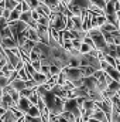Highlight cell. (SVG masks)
Returning a JSON list of instances; mask_svg holds the SVG:
<instances>
[{
  "mask_svg": "<svg viewBox=\"0 0 120 122\" xmlns=\"http://www.w3.org/2000/svg\"><path fill=\"white\" fill-rule=\"evenodd\" d=\"M92 50H96V48H93L92 46L86 44V43H83V44H82V47H81V53H82V54H89Z\"/></svg>",
  "mask_w": 120,
  "mask_h": 122,
  "instance_id": "26",
  "label": "cell"
},
{
  "mask_svg": "<svg viewBox=\"0 0 120 122\" xmlns=\"http://www.w3.org/2000/svg\"><path fill=\"white\" fill-rule=\"evenodd\" d=\"M10 37H14L13 36V31L10 27H3V30H1V34H0V38L3 40V38H10Z\"/></svg>",
  "mask_w": 120,
  "mask_h": 122,
  "instance_id": "19",
  "label": "cell"
},
{
  "mask_svg": "<svg viewBox=\"0 0 120 122\" xmlns=\"http://www.w3.org/2000/svg\"><path fill=\"white\" fill-rule=\"evenodd\" d=\"M1 48L3 50H14V48H20V44H18V41L14 37L3 38L1 40Z\"/></svg>",
  "mask_w": 120,
  "mask_h": 122,
  "instance_id": "5",
  "label": "cell"
},
{
  "mask_svg": "<svg viewBox=\"0 0 120 122\" xmlns=\"http://www.w3.org/2000/svg\"><path fill=\"white\" fill-rule=\"evenodd\" d=\"M34 91H35V90H30V88H26V90H23V91L20 92V94H21V97H26V98H30L31 95L34 94Z\"/></svg>",
  "mask_w": 120,
  "mask_h": 122,
  "instance_id": "31",
  "label": "cell"
},
{
  "mask_svg": "<svg viewBox=\"0 0 120 122\" xmlns=\"http://www.w3.org/2000/svg\"><path fill=\"white\" fill-rule=\"evenodd\" d=\"M31 107H32L31 101L28 99V98H26V97H21V99H20L18 104H17V109H20L24 115H27V112L30 111Z\"/></svg>",
  "mask_w": 120,
  "mask_h": 122,
  "instance_id": "6",
  "label": "cell"
},
{
  "mask_svg": "<svg viewBox=\"0 0 120 122\" xmlns=\"http://www.w3.org/2000/svg\"><path fill=\"white\" fill-rule=\"evenodd\" d=\"M27 115H30L32 118H40V117H41V111H40V108H38L37 105H32L30 108V111L27 112Z\"/></svg>",
  "mask_w": 120,
  "mask_h": 122,
  "instance_id": "16",
  "label": "cell"
},
{
  "mask_svg": "<svg viewBox=\"0 0 120 122\" xmlns=\"http://www.w3.org/2000/svg\"><path fill=\"white\" fill-rule=\"evenodd\" d=\"M18 117L16 115L14 109H9L4 115H1V122H18Z\"/></svg>",
  "mask_w": 120,
  "mask_h": 122,
  "instance_id": "8",
  "label": "cell"
},
{
  "mask_svg": "<svg viewBox=\"0 0 120 122\" xmlns=\"http://www.w3.org/2000/svg\"><path fill=\"white\" fill-rule=\"evenodd\" d=\"M79 68L82 70L85 78H86V77H92V75H95V72H96V70H93L92 67H79Z\"/></svg>",
  "mask_w": 120,
  "mask_h": 122,
  "instance_id": "20",
  "label": "cell"
},
{
  "mask_svg": "<svg viewBox=\"0 0 120 122\" xmlns=\"http://www.w3.org/2000/svg\"><path fill=\"white\" fill-rule=\"evenodd\" d=\"M103 36H105L107 44H115V36L112 33H103Z\"/></svg>",
  "mask_w": 120,
  "mask_h": 122,
  "instance_id": "29",
  "label": "cell"
},
{
  "mask_svg": "<svg viewBox=\"0 0 120 122\" xmlns=\"http://www.w3.org/2000/svg\"><path fill=\"white\" fill-rule=\"evenodd\" d=\"M21 7H23V13H24V11H31V7L28 6V3H27L26 0L21 1Z\"/></svg>",
  "mask_w": 120,
  "mask_h": 122,
  "instance_id": "32",
  "label": "cell"
},
{
  "mask_svg": "<svg viewBox=\"0 0 120 122\" xmlns=\"http://www.w3.org/2000/svg\"><path fill=\"white\" fill-rule=\"evenodd\" d=\"M71 4H75V6H78V7L83 9V10H89L90 6H92L93 3H92V0H72ZM68 6H69V4H68Z\"/></svg>",
  "mask_w": 120,
  "mask_h": 122,
  "instance_id": "9",
  "label": "cell"
},
{
  "mask_svg": "<svg viewBox=\"0 0 120 122\" xmlns=\"http://www.w3.org/2000/svg\"><path fill=\"white\" fill-rule=\"evenodd\" d=\"M106 19H107V23H110V24H115L117 29H119V21H120V17L117 13H115V14H107L106 16Z\"/></svg>",
  "mask_w": 120,
  "mask_h": 122,
  "instance_id": "15",
  "label": "cell"
},
{
  "mask_svg": "<svg viewBox=\"0 0 120 122\" xmlns=\"http://www.w3.org/2000/svg\"><path fill=\"white\" fill-rule=\"evenodd\" d=\"M116 68H117V71L120 72V62H117V65H116Z\"/></svg>",
  "mask_w": 120,
  "mask_h": 122,
  "instance_id": "35",
  "label": "cell"
},
{
  "mask_svg": "<svg viewBox=\"0 0 120 122\" xmlns=\"http://www.w3.org/2000/svg\"><path fill=\"white\" fill-rule=\"evenodd\" d=\"M17 72H18V78H21L23 81H28V80H31L30 75H28V72H27V70H26V67H24L23 70L17 71Z\"/></svg>",
  "mask_w": 120,
  "mask_h": 122,
  "instance_id": "22",
  "label": "cell"
},
{
  "mask_svg": "<svg viewBox=\"0 0 120 122\" xmlns=\"http://www.w3.org/2000/svg\"><path fill=\"white\" fill-rule=\"evenodd\" d=\"M62 47H64L66 51H71V50L74 48V43H72V40H64Z\"/></svg>",
  "mask_w": 120,
  "mask_h": 122,
  "instance_id": "28",
  "label": "cell"
},
{
  "mask_svg": "<svg viewBox=\"0 0 120 122\" xmlns=\"http://www.w3.org/2000/svg\"><path fill=\"white\" fill-rule=\"evenodd\" d=\"M99 34H102V30H100L99 27H92V29L88 31V36H89L90 38H93V37H96V36H99Z\"/></svg>",
  "mask_w": 120,
  "mask_h": 122,
  "instance_id": "25",
  "label": "cell"
},
{
  "mask_svg": "<svg viewBox=\"0 0 120 122\" xmlns=\"http://www.w3.org/2000/svg\"><path fill=\"white\" fill-rule=\"evenodd\" d=\"M32 80H34V81L38 84V87H40V85H45L50 78H48L45 74H42V72H35V75L32 77Z\"/></svg>",
  "mask_w": 120,
  "mask_h": 122,
  "instance_id": "10",
  "label": "cell"
},
{
  "mask_svg": "<svg viewBox=\"0 0 120 122\" xmlns=\"http://www.w3.org/2000/svg\"><path fill=\"white\" fill-rule=\"evenodd\" d=\"M97 107H99V109H102L106 114V117L110 121L112 119V115H113V101H112V98H105L102 102L97 104Z\"/></svg>",
  "mask_w": 120,
  "mask_h": 122,
  "instance_id": "4",
  "label": "cell"
},
{
  "mask_svg": "<svg viewBox=\"0 0 120 122\" xmlns=\"http://www.w3.org/2000/svg\"><path fill=\"white\" fill-rule=\"evenodd\" d=\"M119 29H120V21H119Z\"/></svg>",
  "mask_w": 120,
  "mask_h": 122,
  "instance_id": "37",
  "label": "cell"
},
{
  "mask_svg": "<svg viewBox=\"0 0 120 122\" xmlns=\"http://www.w3.org/2000/svg\"><path fill=\"white\" fill-rule=\"evenodd\" d=\"M65 111L66 112H71L76 119L82 118V109H81L76 98H71V99H66L65 101Z\"/></svg>",
  "mask_w": 120,
  "mask_h": 122,
  "instance_id": "3",
  "label": "cell"
},
{
  "mask_svg": "<svg viewBox=\"0 0 120 122\" xmlns=\"http://www.w3.org/2000/svg\"><path fill=\"white\" fill-rule=\"evenodd\" d=\"M119 1H120V0H119Z\"/></svg>",
  "mask_w": 120,
  "mask_h": 122,
  "instance_id": "39",
  "label": "cell"
},
{
  "mask_svg": "<svg viewBox=\"0 0 120 122\" xmlns=\"http://www.w3.org/2000/svg\"><path fill=\"white\" fill-rule=\"evenodd\" d=\"M32 17H34V20H35V21H38V20H40V17H41V14H40L37 10H32Z\"/></svg>",
  "mask_w": 120,
  "mask_h": 122,
  "instance_id": "33",
  "label": "cell"
},
{
  "mask_svg": "<svg viewBox=\"0 0 120 122\" xmlns=\"http://www.w3.org/2000/svg\"><path fill=\"white\" fill-rule=\"evenodd\" d=\"M16 1H18V3H21V1H23V0H16Z\"/></svg>",
  "mask_w": 120,
  "mask_h": 122,
  "instance_id": "36",
  "label": "cell"
},
{
  "mask_svg": "<svg viewBox=\"0 0 120 122\" xmlns=\"http://www.w3.org/2000/svg\"><path fill=\"white\" fill-rule=\"evenodd\" d=\"M26 70H27V72H28V75H30V78H32L34 75H35V68L32 67V64H31V61H28V62H26Z\"/></svg>",
  "mask_w": 120,
  "mask_h": 122,
  "instance_id": "23",
  "label": "cell"
},
{
  "mask_svg": "<svg viewBox=\"0 0 120 122\" xmlns=\"http://www.w3.org/2000/svg\"><path fill=\"white\" fill-rule=\"evenodd\" d=\"M11 11L13 10H9V9H0V13H1V17L6 19V20H10V16H11Z\"/></svg>",
  "mask_w": 120,
  "mask_h": 122,
  "instance_id": "27",
  "label": "cell"
},
{
  "mask_svg": "<svg viewBox=\"0 0 120 122\" xmlns=\"http://www.w3.org/2000/svg\"><path fill=\"white\" fill-rule=\"evenodd\" d=\"M35 10H37L41 16H51V14H52V10H51L45 3H40V6H38Z\"/></svg>",
  "mask_w": 120,
  "mask_h": 122,
  "instance_id": "12",
  "label": "cell"
},
{
  "mask_svg": "<svg viewBox=\"0 0 120 122\" xmlns=\"http://www.w3.org/2000/svg\"><path fill=\"white\" fill-rule=\"evenodd\" d=\"M37 23L41 24V26H45V27H50L51 29V19H50V16H41Z\"/></svg>",
  "mask_w": 120,
  "mask_h": 122,
  "instance_id": "17",
  "label": "cell"
},
{
  "mask_svg": "<svg viewBox=\"0 0 120 122\" xmlns=\"http://www.w3.org/2000/svg\"><path fill=\"white\" fill-rule=\"evenodd\" d=\"M11 84V81H10V78L9 77H4V75H0V88L3 90V88H6V87H9Z\"/></svg>",
  "mask_w": 120,
  "mask_h": 122,
  "instance_id": "21",
  "label": "cell"
},
{
  "mask_svg": "<svg viewBox=\"0 0 120 122\" xmlns=\"http://www.w3.org/2000/svg\"><path fill=\"white\" fill-rule=\"evenodd\" d=\"M92 118H93V119H97V121H100V122H110L109 118L106 117V114H105L102 109H99V107H97V109L95 111V114H93Z\"/></svg>",
  "mask_w": 120,
  "mask_h": 122,
  "instance_id": "13",
  "label": "cell"
},
{
  "mask_svg": "<svg viewBox=\"0 0 120 122\" xmlns=\"http://www.w3.org/2000/svg\"><path fill=\"white\" fill-rule=\"evenodd\" d=\"M100 30H102V33H113V31H116V30H117V27H116L115 24L106 23L105 26H102V27H100Z\"/></svg>",
  "mask_w": 120,
  "mask_h": 122,
  "instance_id": "18",
  "label": "cell"
},
{
  "mask_svg": "<svg viewBox=\"0 0 120 122\" xmlns=\"http://www.w3.org/2000/svg\"><path fill=\"white\" fill-rule=\"evenodd\" d=\"M10 87H11L13 90H16V91L21 92L23 90H26V88H27V81H23L21 78H16L14 81H11Z\"/></svg>",
  "mask_w": 120,
  "mask_h": 122,
  "instance_id": "7",
  "label": "cell"
},
{
  "mask_svg": "<svg viewBox=\"0 0 120 122\" xmlns=\"http://www.w3.org/2000/svg\"><path fill=\"white\" fill-rule=\"evenodd\" d=\"M27 38L31 40V41H35V43H41L40 36H38V31L35 30V29H32V27H30L28 31H27Z\"/></svg>",
  "mask_w": 120,
  "mask_h": 122,
  "instance_id": "14",
  "label": "cell"
},
{
  "mask_svg": "<svg viewBox=\"0 0 120 122\" xmlns=\"http://www.w3.org/2000/svg\"><path fill=\"white\" fill-rule=\"evenodd\" d=\"M51 19V27L55 29L57 31H64L66 30V24H68V16L62 14V13H52L50 16Z\"/></svg>",
  "mask_w": 120,
  "mask_h": 122,
  "instance_id": "2",
  "label": "cell"
},
{
  "mask_svg": "<svg viewBox=\"0 0 120 122\" xmlns=\"http://www.w3.org/2000/svg\"><path fill=\"white\" fill-rule=\"evenodd\" d=\"M4 3H6V9H9V10H14L18 6V1H16V0H6Z\"/></svg>",
  "mask_w": 120,
  "mask_h": 122,
  "instance_id": "24",
  "label": "cell"
},
{
  "mask_svg": "<svg viewBox=\"0 0 120 122\" xmlns=\"http://www.w3.org/2000/svg\"><path fill=\"white\" fill-rule=\"evenodd\" d=\"M28 3V6L31 7V10H35L38 6H40V0H26Z\"/></svg>",
  "mask_w": 120,
  "mask_h": 122,
  "instance_id": "30",
  "label": "cell"
},
{
  "mask_svg": "<svg viewBox=\"0 0 120 122\" xmlns=\"http://www.w3.org/2000/svg\"><path fill=\"white\" fill-rule=\"evenodd\" d=\"M88 122H100V121H97V119H93V118H92V119H89Z\"/></svg>",
  "mask_w": 120,
  "mask_h": 122,
  "instance_id": "34",
  "label": "cell"
},
{
  "mask_svg": "<svg viewBox=\"0 0 120 122\" xmlns=\"http://www.w3.org/2000/svg\"><path fill=\"white\" fill-rule=\"evenodd\" d=\"M107 75H110V78L112 80H115V81H119L120 82V72L117 71V68L116 67H113V65H110L106 71H105Z\"/></svg>",
  "mask_w": 120,
  "mask_h": 122,
  "instance_id": "11",
  "label": "cell"
},
{
  "mask_svg": "<svg viewBox=\"0 0 120 122\" xmlns=\"http://www.w3.org/2000/svg\"><path fill=\"white\" fill-rule=\"evenodd\" d=\"M64 74H65L66 80H68L69 82H72V84H74V87H75V88H79V87H82V85H83L85 75H83V72H82V70H81V68L66 67V68L64 70Z\"/></svg>",
  "mask_w": 120,
  "mask_h": 122,
  "instance_id": "1",
  "label": "cell"
},
{
  "mask_svg": "<svg viewBox=\"0 0 120 122\" xmlns=\"http://www.w3.org/2000/svg\"><path fill=\"white\" fill-rule=\"evenodd\" d=\"M117 95H119V97H120V92H119V94H117Z\"/></svg>",
  "mask_w": 120,
  "mask_h": 122,
  "instance_id": "38",
  "label": "cell"
}]
</instances>
